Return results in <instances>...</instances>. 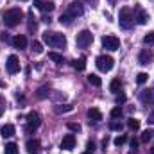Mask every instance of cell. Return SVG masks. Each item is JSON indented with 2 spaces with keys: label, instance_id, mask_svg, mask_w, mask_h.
Returning <instances> with one entry per match:
<instances>
[{
  "label": "cell",
  "instance_id": "obj_33",
  "mask_svg": "<svg viewBox=\"0 0 154 154\" xmlns=\"http://www.w3.org/2000/svg\"><path fill=\"white\" fill-rule=\"evenodd\" d=\"M109 115H111V118H120V116H122V108H120V106L113 108V109L109 111Z\"/></svg>",
  "mask_w": 154,
  "mask_h": 154
},
{
  "label": "cell",
  "instance_id": "obj_15",
  "mask_svg": "<svg viewBox=\"0 0 154 154\" xmlns=\"http://www.w3.org/2000/svg\"><path fill=\"white\" fill-rule=\"evenodd\" d=\"M13 45H14V48H27V38L23 36V34H16L14 38H13Z\"/></svg>",
  "mask_w": 154,
  "mask_h": 154
},
{
  "label": "cell",
  "instance_id": "obj_23",
  "mask_svg": "<svg viewBox=\"0 0 154 154\" xmlns=\"http://www.w3.org/2000/svg\"><path fill=\"white\" fill-rule=\"evenodd\" d=\"M152 136H154V131H152V129H147V131H143V133H142V138H140V142L147 143L149 140H152Z\"/></svg>",
  "mask_w": 154,
  "mask_h": 154
},
{
  "label": "cell",
  "instance_id": "obj_22",
  "mask_svg": "<svg viewBox=\"0 0 154 154\" xmlns=\"http://www.w3.org/2000/svg\"><path fill=\"white\" fill-rule=\"evenodd\" d=\"M108 125H109V129H111V131H122V127H124V125H122V122H120L118 118H113Z\"/></svg>",
  "mask_w": 154,
  "mask_h": 154
},
{
  "label": "cell",
  "instance_id": "obj_47",
  "mask_svg": "<svg viewBox=\"0 0 154 154\" xmlns=\"http://www.w3.org/2000/svg\"><path fill=\"white\" fill-rule=\"evenodd\" d=\"M90 2H91V0H90ZM93 4H97V0H93Z\"/></svg>",
  "mask_w": 154,
  "mask_h": 154
},
{
  "label": "cell",
  "instance_id": "obj_31",
  "mask_svg": "<svg viewBox=\"0 0 154 154\" xmlns=\"http://www.w3.org/2000/svg\"><path fill=\"white\" fill-rule=\"evenodd\" d=\"M59 22H61V25H70V23H72V16H68V14L65 13V14L59 16Z\"/></svg>",
  "mask_w": 154,
  "mask_h": 154
},
{
  "label": "cell",
  "instance_id": "obj_9",
  "mask_svg": "<svg viewBox=\"0 0 154 154\" xmlns=\"http://www.w3.org/2000/svg\"><path fill=\"white\" fill-rule=\"evenodd\" d=\"M82 13H84V7H82V4H81V2H72V4L68 5V9H66V14H68V16H72V18L82 16Z\"/></svg>",
  "mask_w": 154,
  "mask_h": 154
},
{
  "label": "cell",
  "instance_id": "obj_4",
  "mask_svg": "<svg viewBox=\"0 0 154 154\" xmlns=\"http://www.w3.org/2000/svg\"><path fill=\"white\" fill-rule=\"evenodd\" d=\"M39 124H41V120H39V115L36 111H31L29 115H27V124H25V133L27 134H32L36 129L39 127Z\"/></svg>",
  "mask_w": 154,
  "mask_h": 154
},
{
  "label": "cell",
  "instance_id": "obj_37",
  "mask_svg": "<svg viewBox=\"0 0 154 154\" xmlns=\"http://www.w3.org/2000/svg\"><path fill=\"white\" fill-rule=\"evenodd\" d=\"M4 111H5V99H4V97H0V116H2Z\"/></svg>",
  "mask_w": 154,
  "mask_h": 154
},
{
  "label": "cell",
  "instance_id": "obj_24",
  "mask_svg": "<svg viewBox=\"0 0 154 154\" xmlns=\"http://www.w3.org/2000/svg\"><path fill=\"white\" fill-rule=\"evenodd\" d=\"M48 95H50V88H48V86H41L38 90V93H36L38 99H45V97H48Z\"/></svg>",
  "mask_w": 154,
  "mask_h": 154
},
{
  "label": "cell",
  "instance_id": "obj_17",
  "mask_svg": "<svg viewBox=\"0 0 154 154\" xmlns=\"http://www.w3.org/2000/svg\"><path fill=\"white\" fill-rule=\"evenodd\" d=\"M0 133H2L4 138H11V136L14 134V125H13V124H5V125H2Z\"/></svg>",
  "mask_w": 154,
  "mask_h": 154
},
{
  "label": "cell",
  "instance_id": "obj_25",
  "mask_svg": "<svg viewBox=\"0 0 154 154\" xmlns=\"http://www.w3.org/2000/svg\"><path fill=\"white\" fill-rule=\"evenodd\" d=\"M72 109H74V108H72L70 104H65V106H63V104H57V106L54 108L56 113H66V111H72Z\"/></svg>",
  "mask_w": 154,
  "mask_h": 154
},
{
  "label": "cell",
  "instance_id": "obj_43",
  "mask_svg": "<svg viewBox=\"0 0 154 154\" xmlns=\"http://www.w3.org/2000/svg\"><path fill=\"white\" fill-rule=\"evenodd\" d=\"M147 122H151V124H154V111L151 113V115H149V120H147Z\"/></svg>",
  "mask_w": 154,
  "mask_h": 154
},
{
  "label": "cell",
  "instance_id": "obj_30",
  "mask_svg": "<svg viewBox=\"0 0 154 154\" xmlns=\"http://www.w3.org/2000/svg\"><path fill=\"white\" fill-rule=\"evenodd\" d=\"M125 142H127V136H125V134H120V136H116L115 140H113V143H115L116 147H120V145H124Z\"/></svg>",
  "mask_w": 154,
  "mask_h": 154
},
{
  "label": "cell",
  "instance_id": "obj_11",
  "mask_svg": "<svg viewBox=\"0 0 154 154\" xmlns=\"http://www.w3.org/2000/svg\"><path fill=\"white\" fill-rule=\"evenodd\" d=\"M152 59H154V56L149 48H142L140 50V54H138V63L140 65H149Z\"/></svg>",
  "mask_w": 154,
  "mask_h": 154
},
{
  "label": "cell",
  "instance_id": "obj_6",
  "mask_svg": "<svg viewBox=\"0 0 154 154\" xmlns=\"http://www.w3.org/2000/svg\"><path fill=\"white\" fill-rule=\"evenodd\" d=\"M113 65H115V59L111 57V56H99L97 57V68L100 70V72H109L111 68H113Z\"/></svg>",
  "mask_w": 154,
  "mask_h": 154
},
{
  "label": "cell",
  "instance_id": "obj_41",
  "mask_svg": "<svg viewBox=\"0 0 154 154\" xmlns=\"http://www.w3.org/2000/svg\"><path fill=\"white\" fill-rule=\"evenodd\" d=\"M34 7L41 11V7H43V0H34Z\"/></svg>",
  "mask_w": 154,
  "mask_h": 154
},
{
  "label": "cell",
  "instance_id": "obj_20",
  "mask_svg": "<svg viewBox=\"0 0 154 154\" xmlns=\"http://www.w3.org/2000/svg\"><path fill=\"white\" fill-rule=\"evenodd\" d=\"M120 88H122V82H120V79H113V81L109 82V91L118 93V91H120Z\"/></svg>",
  "mask_w": 154,
  "mask_h": 154
},
{
  "label": "cell",
  "instance_id": "obj_48",
  "mask_svg": "<svg viewBox=\"0 0 154 154\" xmlns=\"http://www.w3.org/2000/svg\"><path fill=\"white\" fill-rule=\"evenodd\" d=\"M22 2H25V0H22Z\"/></svg>",
  "mask_w": 154,
  "mask_h": 154
},
{
  "label": "cell",
  "instance_id": "obj_35",
  "mask_svg": "<svg viewBox=\"0 0 154 154\" xmlns=\"http://www.w3.org/2000/svg\"><path fill=\"white\" fill-rule=\"evenodd\" d=\"M66 127H68L70 131H75V133H79V131H81V125H79V124H75V122H68V124H66Z\"/></svg>",
  "mask_w": 154,
  "mask_h": 154
},
{
  "label": "cell",
  "instance_id": "obj_2",
  "mask_svg": "<svg viewBox=\"0 0 154 154\" xmlns=\"http://www.w3.org/2000/svg\"><path fill=\"white\" fill-rule=\"evenodd\" d=\"M43 41L52 47V48H65L66 47V38L65 34H59V32H43Z\"/></svg>",
  "mask_w": 154,
  "mask_h": 154
},
{
  "label": "cell",
  "instance_id": "obj_38",
  "mask_svg": "<svg viewBox=\"0 0 154 154\" xmlns=\"http://www.w3.org/2000/svg\"><path fill=\"white\" fill-rule=\"evenodd\" d=\"M138 143H140V142H138L136 138H131V149H133V151H136V149H138Z\"/></svg>",
  "mask_w": 154,
  "mask_h": 154
},
{
  "label": "cell",
  "instance_id": "obj_42",
  "mask_svg": "<svg viewBox=\"0 0 154 154\" xmlns=\"http://www.w3.org/2000/svg\"><path fill=\"white\" fill-rule=\"evenodd\" d=\"M108 142H109V140H108V136H106V138L102 140V147H104V151H106V147H108Z\"/></svg>",
  "mask_w": 154,
  "mask_h": 154
},
{
  "label": "cell",
  "instance_id": "obj_5",
  "mask_svg": "<svg viewBox=\"0 0 154 154\" xmlns=\"http://www.w3.org/2000/svg\"><path fill=\"white\" fill-rule=\"evenodd\" d=\"M91 41H93V34H91L88 29H84V31H81V32L77 34L75 45L79 47V48H86V47L91 45Z\"/></svg>",
  "mask_w": 154,
  "mask_h": 154
},
{
  "label": "cell",
  "instance_id": "obj_16",
  "mask_svg": "<svg viewBox=\"0 0 154 154\" xmlns=\"http://www.w3.org/2000/svg\"><path fill=\"white\" fill-rule=\"evenodd\" d=\"M88 118H90V122H100L102 120V113L97 108H90L88 109Z\"/></svg>",
  "mask_w": 154,
  "mask_h": 154
},
{
  "label": "cell",
  "instance_id": "obj_39",
  "mask_svg": "<svg viewBox=\"0 0 154 154\" xmlns=\"http://www.w3.org/2000/svg\"><path fill=\"white\" fill-rule=\"evenodd\" d=\"M86 149L93 152V149H95V142H93V140H88V143H86Z\"/></svg>",
  "mask_w": 154,
  "mask_h": 154
},
{
  "label": "cell",
  "instance_id": "obj_40",
  "mask_svg": "<svg viewBox=\"0 0 154 154\" xmlns=\"http://www.w3.org/2000/svg\"><path fill=\"white\" fill-rule=\"evenodd\" d=\"M116 102H118V104H124V102H125V95H124V93L116 95Z\"/></svg>",
  "mask_w": 154,
  "mask_h": 154
},
{
  "label": "cell",
  "instance_id": "obj_32",
  "mask_svg": "<svg viewBox=\"0 0 154 154\" xmlns=\"http://www.w3.org/2000/svg\"><path fill=\"white\" fill-rule=\"evenodd\" d=\"M147 79H149V74L140 72V74L136 75V82H138V84H143V82H147Z\"/></svg>",
  "mask_w": 154,
  "mask_h": 154
},
{
  "label": "cell",
  "instance_id": "obj_12",
  "mask_svg": "<svg viewBox=\"0 0 154 154\" xmlns=\"http://www.w3.org/2000/svg\"><path fill=\"white\" fill-rule=\"evenodd\" d=\"M75 136L74 134H66V136H63V140H61V149H65V151H72L74 147H75Z\"/></svg>",
  "mask_w": 154,
  "mask_h": 154
},
{
  "label": "cell",
  "instance_id": "obj_28",
  "mask_svg": "<svg viewBox=\"0 0 154 154\" xmlns=\"http://www.w3.org/2000/svg\"><path fill=\"white\" fill-rule=\"evenodd\" d=\"M31 50H32L34 54H41V52H43V45H41L39 41H32V43H31Z\"/></svg>",
  "mask_w": 154,
  "mask_h": 154
},
{
  "label": "cell",
  "instance_id": "obj_3",
  "mask_svg": "<svg viewBox=\"0 0 154 154\" xmlns=\"http://www.w3.org/2000/svg\"><path fill=\"white\" fill-rule=\"evenodd\" d=\"M118 23L122 29L129 31L133 25H134V18H133V9L131 7H122L120 13H118Z\"/></svg>",
  "mask_w": 154,
  "mask_h": 154
},
{
  "label": "cell",
  "instance_id": "obj_7",
  "mask_svg": "<svg viewBox=\"0 0 154 154\" xmlns=\"http://www.w3.org/2000/svg\"><path fill=\"white\" fill-rule=\"evenodd\" d=\"M133 18L138 25H145L149 22V13L142 7V5H134V11H133Z\"/></svg>",
  "mask_w": 154,
  "mask_h": 154
},
{
  "label": "cell",
  "instance_id": "obj_8",
  "mask_svg": "<svg viewBox=\"0 0 154 154\" xmlns=\"http://www.w3.org/2000/svg\"><path fill=\"white\" fill-rule=\"evenodd\" d=\"M102 47L106 48V50H118V47H120V39L116 38V36H102Z\"/></svg>",
  "mask_w": 154,
  "mask_h": 154
},
{
  "label": "cell",
  "instance_id": "obj_36",
  "mask_svg": "<svg viewBox=\"0 0 154 154\" xmlns=\"http://www.w3.org/2000/svg\"><path fill=\"white\" fill-rule=\"evenodd\" d=\"M29 20H31L29 22V31H36V22H34L36 18H32V14H29Z\"/></svg>",
  "mask_w": 154,
  "mask_h": 154
},
{
  "label": "cell",
  "instance_id": "obj_14",
  "mask_svg": "<svg viewBox=\"0 0 154 154\" xmlns=\"http://www.w3.org/2000/svg\"><path fill=\"white\" fill-rule=\"evenodd\" d=\"M140 100H142L143 104H154V88H149V90L140 91Z\"/></svg>",
  "mask_w": 154,
  "mask_h": 154
},
{
  "label": "cell",
  "instance_id": "obj_45",
  "mask_svg": "<svg viewBox=\"0 0 154 154\" xmlns=\"http://www.w3.org/2000/svg\"><path fill=\"white\" fill-rule=\"evenodd\" d=\"M82 154H93V152L91 151H86V152H82Z\"/></svg>",
  "mask_w": 154,
  "mask_h": 154
},
{
  "label": "cell",
  "instance_id": "obj_10",
  "mask_svg": "<svg viewBox=\"0 0 154 154\" xmlns=\"http://www.w3.org/2000/svg\"><path fill=\"white\" fill-rule=\"evenodd\" d=\"M5 68H7V72H9V74H18V72H20V61H18V57H16L14 54L7 57Z\"/></svg>",
  "mask_w": 154,
  "mask_h": 154
},
{
  "label": "cell",
  "instance_id": "obj_27",
  "mask_svg": "<svg viewBox=\"0 0 154 154\" xmlns=\"http://www.w3.org/2000/svg\"><path fill=\"white\" fill-rule=\"evenodd\" d=\"M88 82H90V84H93V86H100V84H102L100 77L95 75V74H90V75H88Z\"/></svg>",
  "mask_w": 154,
  "mask_h": 154
},
{
  "label": "cell",
  "instance_id": "obj_46",
  "mask_svg": "<svg viewBox=\"0 0 154 154\" xmlns=\"http://www.w3.org/2000/svg\"><path fill=\"white\" fill-rule=\"evenodd\" d=\"M149 154H154V147H151V152H149Z\"/></svg>",
  "mask_w": 154,
  "mask_h": 154
},
{
  "label": "cell",
  "instance_id": "obj_44",
  "mask_svg": "<svg viewBox=\"0 0 154 154\" xmlns=\"http://www.w3.org/2000/svg\"><path fill=\"white\" fill-rule=\"evenodd\" d=\"M41 20H43V22H45V23H50V16H43V18H41Z\"/></svg>",
  "mask_w": 154,
  "mask_h": 154
},
{
  "label": "cell",
  "instance_id": "obj_34",
  "mask_svg": "<svg viewBox=\"0 0 154 154\" xmlns=\"http://www.w3.org/2000/svg\"><path fill=\"white\" fill-rule=\"evenodd\" d=\"M143 43L145 45H154V32H149L143 36Z\"/></svg>",
  "mask_w": 154,
  "mask_h": 154
},
{
  "label": "cell",
  "instance_id": "obj_18",
  "mask_svg": "<svg viewBox=\"0 0 154 154\" xmlns=\"http://www.w3.org/2000/svg\"><path fill=\"white\" fill-rule=\"evenodd\" d=\"M72 66L75 68L77 72H82V70L86 68V57L82 56V57H79V59H74V61H72Z\"/></svg>",
  "mask_w": 154,
  "mask_h": 154
},
{
  "label": "cell",
  "instance_id": "obj_13",
  "mask_svg": "<svg viewBox=\"0 0 154 154\" xmlns=\"http://www.w3.org/2000/svg\"><path fill=\"white\" fill-rule=\"evenodd\" d=\"M39 147H41V143H39V140H36V138H29L27 143H25V149H27L29 154H38Z\"/></svg>",
  "mask_w": 154,
  "mask_h": 154
},
{
  "label": "cell",
  "instance_id": "obj_29",
  "mask_svg": "<svg viewBox=\"0 0 154 154\" xmlns=\"http://www.w3.org/2000/svg\"><path fill=\"white\" fill-rule=\"evenodd\" d=\"M54 7H56V4H54V2H43L41 11H43V13H50V11H54Z\"/></svg>",
  "mask_w": 154,
  "mask_h": 154
},
{
  "label": "cell",
  "instance_id": "obj_21",
  "mask_svg": "<svg viewBox=\"0 0 154 154\" xmlns=\"http://www.w3.org/2000/svg\"><path fill=\"white\" fill-rule=\"evenodd\" d=\"M48 59H52V61H54V63H57V65L65 63L63 56H61V54H57V52H48Z\"/></svg>",
  "mask_w": 154,
  "mask_h": 154
},
{
  "label": "cell",
  "instance_id": "obj_19",
  "mask_svg": "<svg viewBox=\"0 0 154 154\" xmlns=\"http://www.w3.org/2000/svg\"><path fill=\"white\" fill-rule=\"evenodd\" d=\"M4 154H18V145H16L14 142H9V143H5Z\"/></svg>",
  "mask_w": 154,
  "mask_h": 154
},
{
  "label": "cell",
  "instance_id": "obj_1",
  "mask_svg": "<svg viewBox=\"0 0 154 154\" xmlns=\"http://www.w3.org/2000/svg\"><path fill=\"white\" fill-rule=\"evenodd\" d=\"M23 18V11L20 7H13V9H7L4 14H2V20L5 23V27H16Z\"/></svg>",
  "mask_w": 154,
  "mask_h": 154
},
{
  "label": "cell",
  "instance_id": "obj_26",
  "mask_svg": "<svg viewBox=\"0 0 154 154\" xmlns=\"http://www.w3.org/2000/svg\"><path fill=\"white\" fill-rule=\"evenodd\" d=\"M127 127H129L131 131H138V129H140V120H136V118H129V120H127Z\"/></svg>",
  "mask_w": 154,
  "mask_h": 154
}]
</instances>
